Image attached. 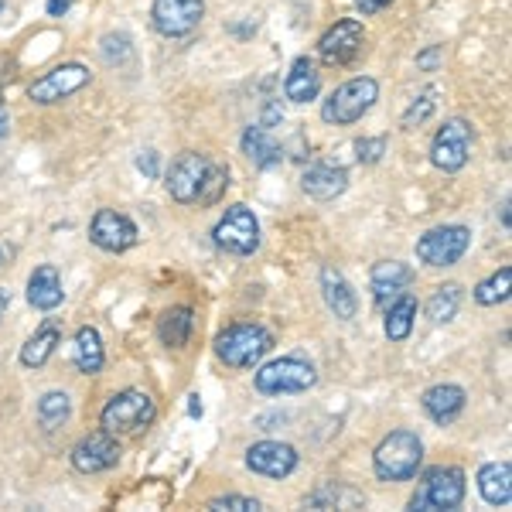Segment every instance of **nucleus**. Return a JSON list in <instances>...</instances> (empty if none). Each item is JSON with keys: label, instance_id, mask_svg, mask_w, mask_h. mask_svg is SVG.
Masks as SVG:
<instances>
[{"label": "nucleus", "instance_id": "obj_27", "mask_svg": "<svg viewBox=\"0 0 512 512\" xmlns=\"http://www.w3.org/2000/svg\"><path fill=\"white\" fill-rule=\"evenodd\" d=\"M192 328H195V311L188 304H178V308H168L164 315L158 318V335L168 349H185L188 338H192Z\"/></svg>", "mask_w": 512, "mask_h": 512}, {"label": "nucleus", "instance_id": "obj_15", "mask_svg": "<svg viewBox=\"0 0 512 512\" xmlns=\"http://www.w3.org/2000/svg\"><path fill=\"white\" fill-rule=\"evenodd\" d=\"M120 444L113 434L99 431V434H89L72 448V468L82 475H96V472H110L113 465L120 461Z\"/></svg>", "mask_w": 512, "mask_h": 512}, {"label": "nucleus", "instance_id": "obj_28", "mask_svg": "<svg viewBox=\"0 0 512 512\" xmlns=\"http://www.w3.org/2000/svg\"><path fill=\"white\" fill-rule=\"evenodd\" d=\"M414 318H417V301L410 294H400L386 308V338L390 342H407L410 332H414Z\"/></svg>", "mask_w": 512, "mask_h": 512}, {"label": "nucleus", "instance_id": "obj_22", "mask_svg": "<svg viewBox=\"0 0 512 512\" xmlns=\"http://www.w3.org/2000/svg\"><path fill=\"white\" fill-rule=\"evenodd\" d=\"M62 277L52 263H41L35 267V274L28 277V304L35 311H55L62 304Z\"/></svg>", "mask_w": 512, "mask_h": 512}, {"label": "nucleus", "instance_id": "obj_9", "mask_svg": "<svg viewBox=\"0 0 512 512\" xmlns=\"http://www.w3.org/2000/svg\"><path fill=\"white\" fill-rule=\"evenodd\" d=\"M93 72L79 62H65V65H55L52 72H45L41 79H35L28 86V99L38 106H52V103H62V99L76 96L82 86H89Z\"/></svg>", "mask_w": 512, "mask_h": 512}, {"label": "nucleus", "instance_id": "obj_20", "mask_svg": "<svg viewBox=\"0 0 512 512\" xmlns=\"http://www.w3.org/2000/svg\"><path fill=\"white\" fill-rule=\"evenodd\" d=\"M243 154L250 158L253 168H260V171H274L284 164V144L274 137V130H267V127H246V134H243Z\"/></svg>", "mask_w": 512, "mask_h": 512}, {"label": "nucleus", "instance_id": "obj_43", "mask_svg": "<svg viewBox=\"0 0 512 512\" xmlns=\"http://www.w3.org/2000/svg\"><path fill=\"white\" fill-rule=\"evenodd\" d=\"M7 134H11V117H7V110L0 106V144H4Z\"/></svg>", "mask_w": 512, "mask_h": 512}, {"label": "nucleus", "instance_id": "obj_13", "mask_svg": "<svg viewBox=\"0 0 512 512\" xmlns=\"http://www.w3.org/2000/svg\"><path fill=\"white\" fill-rule=\"evenodd\" d=\"M362 45H366V28H362L359 21L345 18L338 21L335 28H328L325 35L318 41V59L325 65H335V69H342V65H352L359 59Z\"/></svg>", "mask_w": 512, "mask_h": 512}, {"label": "nucleus", "instance_id": "obj_8", "mask_svg": "<svg viewBox=\"0 0 512 512\" xmlns=\"http://www.w3.org/2000/svg\"><path fill=\"white\" fill-rule=\"evenodd\" d=\"M472 246V229L465 226H437L417 239V260L424 267H454Z\"/></svg>", "mask_w": 512, "mask_h": 512}, {"label": "nucleus", "instance_id": "obj_17", "mask_svg": "<svg viewBox=\"0 0 512 512\" xmlns=\"http://www.w3.org/2000/svg\"><path fill=\"white\" fill-rule=\"evenodd\" d=\"M414 284V267H407V263L400 260H383L373 267V274H369V287H373V301L379 308H390L400 294H407V287Z\"/></svg>", "mask_w": 512, "mask_h": 512}, {"label": "nucleus", "instance_id": "obj_16", "mask_svg": "<svg viewBox=\"0 0 512 512\" xmlns=\"http://www.w3.org/2000/svg\"><path fill=\"white\" fill-rule=\"evenodd\" d=\"M246 468L263 478H287L297 468V451L284 441H256L246 448Z\"/></svg>", "mask_w": 512, "mask_h": 512}, {"label": "nucleus", "instance_id": "obj_31", "mask_svg": "<svg viewBox=\"0 0 512 512\" xmlns=\"http://www.w3.org/2000/svg\"><path fill=\"white\" fill-rule=\"evenodd\" d=\"M69 414H72L69 393L52 390V393H45L38 400V420H41V427H45V431H55V427H62L65 420H69Z\"/></svg>", "mask_w": 512, "mask_h": 512}, {"label": "nucleus", "instance_id": "obj_4", "mask_svg": "<svg viewBox=\"0 0 512 512\" xmlns=\"http://www.w3.org/2000/svg\"><path fill=\"white\" fill-rule=\"evenodd\" d=\"M274 349V335L263 325H233L216 338V355L229 369H253Z\"/></svg>", "mask_w": 512, "mask_h": 512}, {"label": "nucleus", "instance_id": "obj_48", "mask_svg": "<svg viewBox=\"0 0 512 512\" xmlns=\"http://www.w3.org/2000/svg\"><path fill=\"white\" fill-rule=\"evenodd\" d=\"M0 7H4V0H0Z\"/></svg>", "mask_w": 512, "mask_h": 512}, {"label": "nucleus", "instance_id": "obj_3", "mask_svg": "<svg viewBox=\"0 0 512 512\" xmlns=\"http://www.w3.org/2000/svg\"><path fill=\"white\" fill-rule=\"evenodd\" d=\"M154 417H158V403H154L151 393L123 390V393H117L103 407V414H99V424H103L106 434L117 437V434H140V431H147V427L154 424Z\"/></svg>", "mask_w": 512, "mask_h": 512}, {"label": "nucleus", "instance_id": "obj_6", "mask_svg": "<svg viewBox=\"0 0 512 512\" xmlns=\"http://www.w3.org/2000/svg\"><path fill=\"white\" fill-rule=\"evenodd\" d=\"M256 390L263 396H287V393H304L318 383V369L308 359H297V355H284L267 366L256 369L253 376Z\"/></svg>", "mask_w": 512, "mask_h": 512}, {"label": "nucleus", "instance_id": "obj_36", "mask_svg": "<svg viewBox=\"0 0 512 512\" xmlns=\"http://www.w3.org/2000/svg\"><path fill=\"white\" fill-rule=\"evenodd\" d=\"M260 512V499H250V495H219V499L209 502V512Z\"/></svg>", "mask_w": 512, "mask_h": 512}, {"label": "nucleus", "instance_id": "obj_7", "mask_svg": "<svg viewBox=\"0 0 512 512\" xmlns=\"http://www.w3.org/2000/svg\"><path fill=\"white\" fill-rule=\"evenodd\" d=\"M212 243L233 256H250L260 250V219L246 205H229L212 229Z\"/></svg>", "mask_w": 512, "mask_h": 512}, {"label": "nucleus", "instance_id": "obj_38", "mask_svg": "<svg viewBox=\"0 0 512 512\" xmlns=\"http://www.w3.org/2000/svg\"><path fill=\"white\" fill-rule=\"evenodd\" d=\"M441 59H444V45H431V48H424V52L417 55V69L434 72L437 65H441Z\"/></svg>", "mask_w": 512, "mask_h": 512}, {"label": "nucleus", "instance_id": "obj_12", "mask_svg": "<svg viewBox=\"0 0 512 512\" xmlns=\"http://www.w3.org/2000/svg\"><path fill=\"white\" fill-rule=\"evenodd\" d=\"M205 18V0H154L151 24L164 38H185Z\"/></svg>", "mask_w": 512, "mask_h": 512}, {"label": "nucleus", "instance_id": "obj_40", "mask_svg": "<svg viewBox=\"0 0 512 512\" xmlns=\"http://www.w3.org/2000/svg\"><path fill=\"white\" fill-rule=\"evenodd\" d=\"M137 171L144 178H158V151H140L137 154Z\"/></svg>", "mask_w": 512, "mask_h": 512}, {"label": "nucleus", "instance_id": "obj_32", "mask_svg": "<svg viewBox=\"0 0 512 512\" xmlns=\"http://www.w3.org/2000/svg\"><path fill=\"white\" fill-rule=\"evenodd\" d=\"M509 291H512V267H502L475 287V301L482 304V308H495V304L509 301Z\"/></svg>", "mask_w": 512, "mask_h": 512}, {"label": "nucleus", "instance_id": "obj_37", "mask_svg": "<svg viewBox=\"0 0 512 512\" xmlns=\"http://www.w3.org/2000/svg\"><path fill=\"white\" fill-rule=\"evenodd\" d=\"M355 158H359V164H376L379 158H383L386 151V140L383 137H362L359 144H355Z\"/></svg>", "mask_w": 512, "mask_h": 512}, {"label": "nucleus", "instance_id": "obj_25", "mask_svg": "<svg viewBox=\"0 0 512 512\" xmlns=\"http://www.w3.org/2000/svg\"><path fill=\"white\" fill-rule=\"evenodd\" d=\"M478 492L489 506L506 509L512 502V468L509 461H489L478 468Z\"/></svg>", "mask_w": 512, "mask_h": 512}, {"label": "nucleus", "instance_id": "obj_46", "mask_svg": "<svg viewBox=\"0 0 512 512\" xmlns=\"http://www.w3.org/2000/svg\"><path fill=\"white\" fill-rule=\"evenodd\" d=\"M499 216H502V226H506V229H509V198H506V202H502Z\"/></svg>", "mask_w": 512, "mask_h": 512}, {"label": "nucleus", "instance_id": "obj_26", "mask_svg": "<svg viewBox=\"0 0 512 512\" xmlns=\"http://www.w3.org/2000/svg\"><path fill=\"white\" fill-rule=\"evenodd\" d=\"M72 362L82 376H96L106 362V352H103V338L93 325H82L76 332V345H72Z\"/></svg>", "mask_w": 512, "mask_h": 512}, {"label": "nucleus", "instance_id": "obj_30", "mask_svg": "<svg viewBox=\"0 0 512 512\" xmlns=\"http://www.w3.org/2000/svg\"><path fill=\"white\" fill-rule=\"evenodd\" d=\"M461 308V287L458 284H441L427 301V321L431 325H448Z\"/></svg>", "mask_w": 512, "mask_h": 512}, {"label": "nucleus", "instance_id": "obj_24", "mask_svg": "<svg viewBox=\"0 0 512 512\" xmlns=\"http://www.w3.org/2000/svg\"><path fill=\"white\" fill-rule=\"evenodd\" d=\"M59 342H62V321L59 318H48L45 325H41L38 332L21 345V366L41 369L55 355Z\"/></svg>", "mask_w": 512, "mask_h": 512}, {"label": "nucleus", "instance_id": "obj_35", "mask_svg": "<svg viewBox=\"0 0 512 512\" xmlns=\"http://www.w3.org/2000/svg\"><path fill=\"white\" fill-rule=\"evenodd\" d=\"M434 106H437V99H434L431 89H427V93H420L414 103L407 106V113H403V127H420V123L434 113Z\"/></svg>", "mask_w": 512, "mask_h": 512}, {"label": "nucleus", "instance_id": "obj_1", "mask_svg": "<svg viewBox=\"0 0 512 512\" xmlns=\"http://www.w3.org/2000/svg\"><path fill=\"white\" fill-rule=\"evenodd\" d=\"M424 461V441L414 431H393L376 444L373 472L379 482H410Z\"/></svg>", "mask_w": 512, "mask_h": 512}, {"label": "nucleus", "instance_id": "obj_47", "mask_svg": "<svg viewBox=\"0 0 512 512\" xmlns=\"http://www.w3.org/2000/svg\"><path fill=\"white\" fill-rule=\"evenodd\" d=\"M4 260H7V250H4V246H0V267H4Z\"/></svg>", "mask_w": 512, "mask_h": 512}, {"label": "nucleus", "instance_id": "obj_39", "mask_svg": "<svg viewBox=\"0 0 512 512\" xmlns=\"http://www.w3.org/2000/svg\"><path fill=\"white\" fill-rule=\"evenodd\" d=\"M280 120H284V106H280V99H267V106H263V120H260V127L274 130Z\"/></svg>", "mask_w": 512, "mask_h": 512}, {"label": "nucleus", "instance_id": "obj_44", "mask_svg": "<svg viewBox=\"0 0 512 512\" xmlns=\"http://www.w3.org/2000/svg\"><path fill=\"white\" fill-rule=\"evenodd\" d=\"M7 308H11V291H0V321H4Z\"/></svg>", "mask_w": 512, "mask_h": 512}, {"label": "nucleus", "instance_id": "obj_14", "mask_svg": "<svg viewBox=\"0 0 512 512\" xmlns=\"http://www.w3.org/2000/svg\"><path fill=\"white\" fill-rule=\"evenodd\" d=\"M89 239H93V246H99V250H106V253H127L130 246H137L140 233L123 212L99 209L93 222H89Z\"/></svg>", "mask_w": 512, "mask_h": 512}, {"label": "nucleus", "instance_id": "obj_21", "mask_svg": "<svg viewBox=\"0 0 512 512\" xmlns=\"http://www.w3.org/2000/svg\"><path fill=\"white\" fill-rule=\"evenodd\" d=\"M321 297H325L328 311L342 321H352L359 315V297H355L352 284L338 274L335 267H321Z\"/></svg>", "mask_w": 512, "mask_h": 512}, {"label": "nucleus", "instance_id": "obj_33", "mask_svg": "<svg viewBox=\"0 0 512 512\" xmlns=\"http://www.w3.org/2000/svg\"><path fill=\"white\" fill-rule=\"evenodd\" d=\"M226 188H229V171L222 168V164L212 161L209 175H205V181H202V195H198V205H212V202H219Z\"/></svg>", "mask_w": 512, "mask_h": 512}, {"label": "nucleus", "instance_id": "obj_19", "mask_svg": "<svg viewBox=\"0 0 512 512\" xmlns=\"http://www.w3.org/2000/svg\"><path fill=\"white\" fill-rule=\"evenodd\" d=\"M468 403V393L461 390V386L454 383H441V386H431L424 396H420V407H424V414L434 420V424H451V420L461 417V410H465Z\"/></svg>", "mask_w": 512, "mask_h": 512}, {"label": "nucleus", "instance_id": "obj_29", "mask_svg": "<svg viewBox=\"0 0 512 512\" xmlns=\"http://www.w3.org/2000/svg\"><path fill=\"white\" fill-rule=\"evenodd\" d=\"M362 495L359 492H352V489H345L342 482H321L315 492L304 499V506H311V509H352V506H362Z\"/></svg>", "mask_w": 512, "mask_h": 512}, {"label": "nucleus", "instance_id": "obj_10", "mask_svg": "<svg viewBox=\"0 0 512 512\" xmlns=\"http://www.w3.org/2000/svg\"><path fill=\"white\" fill-rule=\"evenodd\" d=\"M468 154H472V127H468V120L454 117L434 134L431 164L437 171L454 175V171H461L468 164Z\"/></svg>", "mask_w": 512, "mask_h": 512}, {"label": "nucleus", "instance_id": "obj_41", "mask_svg": "<svg viewBox=\"0 0 512 512\" xmlns=\"http://www.w3.org/2000/svg\"><path fill=\"white\" fill-rule=\"evenodd\" d=\"M69 7H72V0H48L45 11H48V18H62V14L69 11Z\"/></svg>", "mask_w": 512, "mask_h": 512}, {"label": "nucleus", "instance_id": "obj_2", "mask_svg": "<svg viewBox=\"0 0 512 512\" xmlns=\"http://www.w3.org/2000/svg\"><path fill=\"white\" fill-rule=\"evenodd\" d=\"M465 472L454 465H437L420 478L417 492L410 495V509L414 512H448L465 502Z\"/></svg>", "mask_w": 512, "mask_h": 512}, {"label": "nucleus", "instance_id": "obj_5", "mask_svg": "<svg viewBox=\"0 0 512 512\" xmlns=\"http://www.w3.org/2000/svg\"><path fill=\"white\" fill-rule=\"evenodd\" d=\"M376 99H379L376 79H369V76L349 79L325 99V106H321V120L335 123V127H349V123L362 120L369 110H373Z\"/></svg>", "mask_w": 512, "mask_h": 512}, {"label": "nucleus", "instance_id": "obj_18", "mask_svg": "<svg viewBox=\"0 0 512 512\" xmlns=\"http://www.w3.org/2000/svg\"><path fill=\"white\" fill-rule=\"evenodd\" d=\"M349 188V171L342 164H328V161H318L311 168H304L301 175V192L311 195L315 202H332Z\"/></svg>", "mask_w": 512, "mask_h": 512}, {"label": "nucleus", "instance_id": "obj_23", "mask_svg": "<svg viewBox=\"0 0 512 512\" xmlns=\"http://www.w3.org/2000/svg\"><path fill=\"white\" fill-rule=\"evenodd\" d=\"M321 93V72L315 59H308V55H301V59L291 62V72H287L284 79V96L291 99V103H311V99H318Z\"/></svg>", "mask_w": 512, "mask_h": 512}, {"label": "nucleus", "instance_id": "obj_34", "mask_svg": "<svg viewBox=\"0 0 512 512\" xmlns=\"http://www.w3.org/2000/svg\"><path fill=\"white\" fill-rule=\"evenodd\" d=\"M99 52H103V59L110 65H120L134 55V45H130L127 35H103V41H99Z\"/></svg>", "mask_w": 512, "mask_h": 512}, {"label": "nucleus", "instance_id": "obj_42", "mask_svg": "<svg viewBox=\"0 0 512 512\" xmlns=\"http://www.w3.org/2000/svg\"><path fill=\"white\" fill-rule=\"evenodd\" d=\"M355 4H359L362 14H379L386 4H390V0H355Z\"/></svg>", "mask_w": 512, "mask_h": 512}, {"label": "nucleus", "instance_id": "obj_11", "mask_svg": "<svg viewBox=\"0 0 512 512\" xmlns=\"http://www.w3.org/2000/svg\"><path fill=\"white\" fill-rule=\"evenodd\" d=\"M212 161L198 151H185L181 158L171 161L168 168V178H164V188L168 195L175 198L178 205H195L198 195H202V181L209 175Z\"/></svg>", "mask_w": 512, "mask_h": 512}, {"label": "nucleus", "instance_id": "obj_45", "mask_svg": "<svg viewBox=\"0 0 512 512\" xmlns=\"http://www.w3.org/2000/svg\"><path fill=\"white\" fill-rule=\"evenodd\" d=\"M188 400H192V403H188V414H192V417H202V403H198V396H188Z\"/></svg>", "mask_w": 512, "mask_h": 512}]
</instances>
